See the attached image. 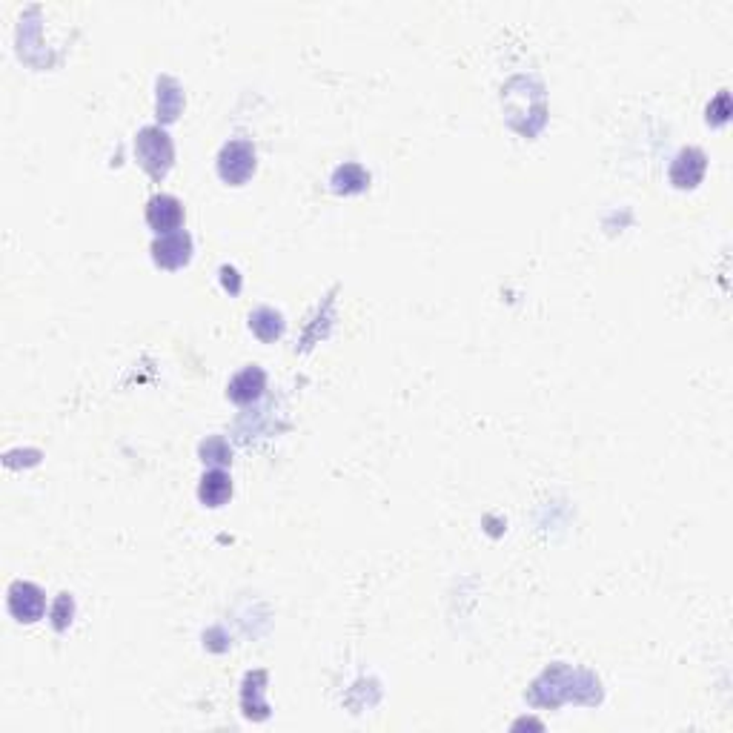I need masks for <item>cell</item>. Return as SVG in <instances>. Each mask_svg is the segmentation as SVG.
<instances>
[{
	"instance_id": "obj_10",
	"label": "cell",
	"mask_w": 733,
	"mask_h": 733,
	"mask_svg": "<svg viewBox=\"0 0 733 733\" xmlns=\"http://www.w3.org/2000/svg\"><path fill=\"white\" fill-rule=\"evenodd\" d=\"M183 106V92L181 86L169 78V74H163V78H158V118L163 124L169 121H175L178 118V112Z\"/></svg>"
},
{
	"instance_id": "obj_4",
	"label": "cell",
	"mask_w": 733,
	"mask_h": 733,
	"mask_svg": "<svg viewBox=\"0 0 733 733\" xmlns=\"http://www.w3.org/2000/svg\"><path fill=\"white\" fill-rule=\"evenodd\" d=\"M190 258H193V238L183 230L158 235L153 243V261L163 270H181L190 264Z\"/></svg>"
},
{
	"instance_id": "obj_14",
	"label": "cell",
	"mask_w": 733,
	"mask_h": 733,
	"mask_svg": "<svg viewBox=\"0 0 733 733\" xmlns=\"http://www.w3.org/2000/svg\"><path fill=\"white\" fill-rule=\"evenodd\" d=\"M72 616H74V601L69 593H61L58 599H54V605H52V628L54 630H66L69 622H72Z\"/></svg>"
},
{
	"instance_id": "obj_12",
	"label": "cell",
	"mask_w": 733,
	"mask_h": 733,
	"mask_svg": "<svg viewBox=\"0 0 733 733\" xmlns=\"http://www.w3.org/2000/svg\"><path fill=\"white\" fill-rule=\"evenodd\" d=\"M367 183H370V175L364 173V169H362L359 163H344V166H338V169H335V175H332V190H335V193H344V195H352V193L367 190Z\"/></svg>"
},
{
	"instance_id": "obj_16",
	"label": "cell",
	"mask_w": 733,
	"mask_h": 733,
	"mask_svg": "<svg viewBox=\"0 0 733 733\" xmlns=\"http://www.w3.org/2000/svg\"><path fill=\"white\" fill-rule=\"evenodd\" d=\"M221 284L230 295H238L241 292V275L235 267H221Z\"/></svg>"
},
{
	"instance_id": "obj_9",
	"label": "cell",
	"mask_w": 733,
	"mask_h": 733,
	"mask_svg": "<svg viewBox=\"0 0 733 733\" xmlns=\"http://www.w3.org/2000/svg\"><path fill=\"white\" fill-rule=\"evenodd\" d=\"M264 682H267V673L264 670L247 673V679H243L241 705H243V713H247L250 719H267L270 717L267 702L261 699V693H264Z\"/></svg>"
},
{
	"instance_id": "obj_3",
	"label": "cell",
	"mask_w": 733,
	"mask_h": 733,
	"mask_svg": "<svg viewBox=\"0 0 733 733\" xmlns=\"http://www.w3.org/2000/svg\"><path fill=\"white\" fill-rule=\"evenodd\" d=\"M9 613L17 622H37L46 613V596L32 581H12L9 588Z\"/></svg>"
},
{
	"instance_id": "obj_1",
	"label": "cell",
	"mask_w": 733,
	"mask_h": 733,
	"mask_svg": "<svg viewBox=\"0 0 733 733\" xmlns=\"http://www.w3.org/2000/svg\"><path fill=\"white\" fill-rule=\"evenodd\" d=\"M135 158L149 178L161 181L166 178L169 169H173V158H175L173 141H169V135L161 126H144L135 138Z\"/></svg>"
},
{
	"instance_id": "obj_13",
	"label": "cell",
	"mask_w": 733,
	"mask_h": 733,
	"mask_svg": "<svg viewBox=\"0 0 733 733\" xmlns=\"http://www.w3.org/2000/svg\"><path fill=\"white\" fill-rule=\"evenodd\" d=\"M201 461H203V464H215V467L230 464V461H233V450H230L227 439H221V436L206 439V441L201 444Z\"/></svg>"
},
{
	"instance_id": "obj_5",
	"label": "cell",
	"mask_w": 733,
	"mask_h": 733,
	"mask_svg": "<svg viewBox=\"0 0 733 733\" xmlns=\"http://www.w3.org/2000/svg\"><path fill=\"white\" fill-rule=\"evenodd\" d=\"M146 223L158 235L178 233L183 223V203L175 195H153L146 203Z\"/></svg>"
},
{
	"instance_id": "obj_2",
	"label": "cell",
	"mask_w": 733,
	"mask_h": 733,
	"mask_svg": "<svg viewBox=\"0 0 733 733\" xmlns=\"http://www.w3.org/2000/svg\"><path fill=\"white\" fill-rule=\"evenodd\" d=\"M255 173V146L243 138H235L230 144L221 146L218 153V175L238 186V183H247L250 175Z\"/></svg>"
},
{
	"instance_id": "obj_15",
	"label": "cell",
	"mask_w": 733,
	"mask_h": 733,
	"mask_svg": "<svg viewBox=\"0 0 733 733\" xmlns=\"http://www.w3.org/2000/svg\"><path fill=\"white\" fill-rule=\"evenodd\" d=\"M730 115V106H728V92H719L717 98V106H708V124L713 126H722Z\"/></svg>"
},
{
	"instance_id": "obj_7",
	"label": "cell",
	"mask_w": 733,
	"mask_h": 733,
	"mask_svg": "<svg viewBox=\"0 0 733 733\" xmlns=\"http://www.w3.org/2000/svg\"><path fill=\"white\" fill-rule=\"evenodd\" d=\"M264 387H267V375L261 367H247L241 370L238 375H233V381L227 387V396L235 401V404H253L264 396Z\"/></svg>"
},
{
	"instance_id": "obj_6",
	"label": "cell",
	"mask_w": 733,
	"mask_h": 733,
	"mask_svg": "<svg viewBox=\"0 0 733 733\" xmlns=\"http://www.w3.org/2000/svg\"><path fill=\"white\" fill-rule=\"evenodd\" d=\"M705 169H708V158H705L702 149L688 146L673 158L670 181H673V186H679V190H693V186L705 178Z\"/></svg>"
},
{
	"instance_id": "obj_8",
	"label": "cell",
	"mask_w": 733,
	"mask_h": 733,
	"mask_svg": "<svg viewBox=\"0 0 733 733\" xmlns=\"http://www.w3.org/2000/svg\"><path fill=\"white\" fill-rule=\"evenodd\" d=\"M233 496V479L223 473L221 467L210 470V473H203L201 484H198V499L201 504L206 507H221V504H227Z\"/></svg>"
},
{
	"instance_id": "obj_11",
	"label": "cell",
	"mask_w": 733,
	"mask_h": 733,
	"mask_svg": "<svg viewBox=\"0 0 733 733\" xmlns=\"http://www.w3.org/2000/svg\"><path fill=\"white\" fill-rule=\"evenodd\" d=\"M250 330L264 344H272L275 338H281V332H284V318H281V312H275L270 307H261V310H255L250 315Z\"/></svg>"
}]
</instances>
